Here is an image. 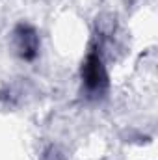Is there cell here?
Listing matches in <instances>:
<instances>
[{
    "mask_svg": "<svg viewBox=\"0 0 158 160\" xmlns=\"http://www.w3.org/2000/svg\"><path fill=\"white\" fill-rule=\"evenodd\" d=\"M82 86H84V93L87 99H102L108 91V86H110V80H108V73H106V67H104V60H102V54L97 48H93L84 63H82Z\"/></svg>",
    "mask_w": 158,
    "mask_h": 160,
    "instance_id": "obj_1",
    "label": "cell"
},
{
    "mask_svg": "<svg viewBox=\"0 0 158 160\" xmlns=\"http://www.w3.org/2000/svg\"><path fill=\"white\" fill-rule=\"evenodd\" d=\"M11 45L15 54L24 62H34L39 54V34L28 22H19L11 32Z\"/></svg>",
    "mask_w": 158,
    "mask_h": 160,
    "instance_id": "obj_2",
    "label": "cell"
},
{
    "mask_svg": "<svg viewBox=\"0 0 158 160\" xmlns=\"http://www.w3.org/2000/svg\"><path fill=\"white\" fill-rule=\"evenodd\" d=\"M34 93V86L28 78H19L15 82L6 84L0 89V104L6 108L21 106L28 101V95Z\"/></svg>",
    "mask_w": 158,
    "mask_h": 160,
    "instance_id": "obj_3",
    "label": "cell"
}]
</instances>
